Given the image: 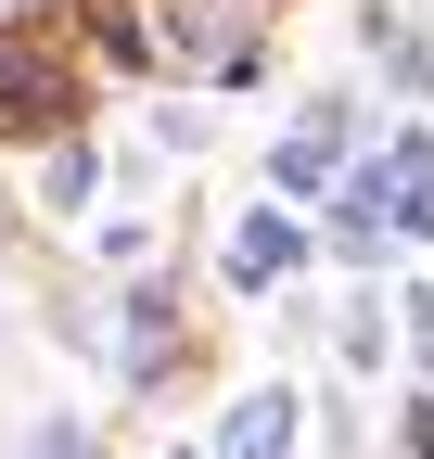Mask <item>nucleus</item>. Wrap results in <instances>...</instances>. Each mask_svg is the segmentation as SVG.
Instances as JSON below:
<instances>
[{
    "label": "nucleus",
    "mask_w": 434,
    "mask_h": 459,
    "mask_svg": "<svg viewBox=\"0 0 434 459\" xmlns=\"http://www.w3.org/2000/svg\"><path fill=\"white\" fill-rule=\"evenodd\" d=\"M26 459H77V434H65V421H39V434H26Z\"/></svg>",
    "instance_id": "obj_2"
},
{
    "label": "nucleus",
    "mask_w": 434,
    "mask_h": 459,
    "mask_svg": "<svg viewBox=\"0 0 434 459\" xmlns=\"http://www.w3.org/2000/svg\"><path fill=\"white\" fill-rule=\"evenodd\" d=\"M282 446H294V409H282V395H256L243 434H230V459H282Z\"/></svg>",
    "instance_id": "obj_1"
}]
</instances>
